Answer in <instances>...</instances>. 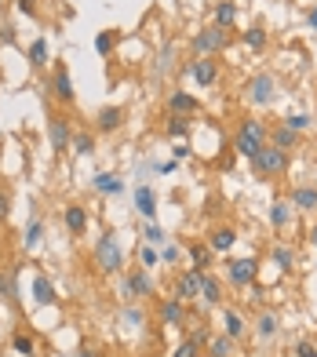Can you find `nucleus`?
Masks as SVG:
<instances>
[{"label": "nucleus", "instance_id": "4", "mask_svg": "<svg viewBox=\"0 0 317 357\" xmlns=\"http://www.w3.org/2000/svg\"><path fill=\"white\" fill-rule=\"evenodd\" d=\"M190 47H194V55L215 59V55H223L226 47H230V29L212 22V26H204V29H197V33L190 37Z\"/></svg>", "mask_w": 317, "mask_h": 357}, {"label": "nucleus", "instance_id": "51", "mask_svg": "<svg viewBox=\"0 0 317 357\" xmlns=\"http://www.w3.org/2000/svg\"><path fill=\"white\" fill-rule=\"evenodd\" d=\"M307 22H310V26H314V29H317V4H314V8H310V11H307Z\"/></svg>", "mask_w": 317, "mask_h": 357}, {"label": "nucleus", "instance_id": "19", "mask_svg": "<svg viewBox=\"0 0 317 357\" xmlns=\"http://www.w3.org/2000/svg\"><path fill=\"white\" fill-rule=\"evenodd\" d=\"M186 259H190V266H194V270H212L215 252L208 248V241H190V245H186Z\"/></svg>", "mask_w": 317, "mask_h": 357}, {"label": "nucleus", "instance_id": "3", "mask_svg": "<svg viewBox=\"0 0 317 357\" xmlns=\"http://www.w3.org/2000/svg\"><path fill=\"white\" fill-rule=\"evenodd\" d=\"M95 270L99 273H121L124 270V248L114 230H106L99 241H95Z\"/></svg>", "mask_w": 317, "mask_h": 357}, {"label": "nucleus", "instance_id": "32", "mask_svg": "<svg viewBox=\"0 0 317 357\" xmlns=\"http://www.w3.org/2000/svg\"><path fill=\"white\" fill-rule=\"evenodd\" d=\"M204 350H208V357H233V339L230 335H212Z\"/></svg>", "mask_w": 317, "mask_h": 357}, {"label": "nucleus", "instance_id": "14", "mask_svg": "<svg viewBox=\"0 0 317 357\" xmlns=\"http://www.w3.org/2000/svg\"><path fill=\"white\" fill-rule=\"evenodd\" d=\"M62 222H66V230L73 237H84L88 226H91V215H88L84 204H66V208H62Z\"/></svg>", "mask_w": 317, "mask_h": 357}, {"label": "nucleus", "instance_id": "55", "mask_svg": "<svg viewBox=\"0 0 317 357\" xmlns=\"http://www.w3.org/2000/svg\"><path fill=\"white\" fill-rule=\"evenodd\" d=\"M0 8H4V0H0Z\"/></svg>", "mask_w": 317, "mask_h": 357}, {"label": "nucleus", "instance_id": "48", "mask_svg": "<svg viewBox=\"0 0 317 357\" xmlns=\"http://www.w3.org/2000/svg\"><path fill=\"white\" fill-rule=\"evenodd\" d=\"M171 55H176L171 47H164V52H161V62H157V77H161V73L168 70V59H171Z\"/></svg>", "mask_w": 317, "mask_h": 357}, {"label": "nucleus", "instance_id": "2", "mask_svg": "<svg viewBox=\"0 0 317 357\" xmlns=\"http://www.w3.org/2000/svg\"><path fill=\"white\" fill-rule=\"evenodd\" d=\"M288 168H292V150H277L270 142L252 157V172L259 178H281V175H288Z\"/></svg>", "mask_w": 317, "mask_h": 357}, {"label": "nucleus", "instance_id": "33", "mask_svg": "<svg viewBox=\"0 0 317 357\" xmlns=\"http://www.w3.org/2000/svg\"><path fill=\"white\" fill-rule=\"evenodd\" d=\"M142 245H150V248H164V245H168V234H164L157 222H146V226H142Z\"/></svg>", "mask_w": 317, "mask_h": 357}, {"label": "nucleus", "instance_id": "50", "mask_svg": "<svg viewBox=\"0 0 317 357\" xmlns=\"http://www.w3.org/2000/svg\"><path fill=\"white\" fill-rule=\"evenodd\" d=\"M0 44H15V29H11V26L0 29Z\"/></svg>", "mask_w": 317, "mask_h": 357}, {"label": "nucleus", "instance_id": "13", "mask_svg": "<svg viewBox=\"0 0 317 357\" xmlns=\"http://www.w3.org/2000/svg\"><path fill=\"white\" fill-rule=\"evenodd\" d=\"M47 139H52V150H55V153H66L70 146H73V128H70V117L55 113L52 128H47Z\"/></svg>", "mask_w": 317, "mask_h": 357}, {"label": "nucleus", "instance_id": "8", "mask_svg": "<svg viewBox=\"0 0 317 357\" xmlns=\"http://www.w3.org/2000/svg\"><path fill=\"white\" fill-rule=\"evenodd\" d=\"M47 88H52V95L62 102V106H70L73 102V77H70V66L62 59H55V70H52V80H47Z\"/></svg>", "mask_w": 317, "mask_h": 357}, {"label": "nucleus", "instance_id": "36", "mask_svg": "<svg viewBox=\"0 0 317 357\" xmlns=\"http://www.w3.org/2000/svg\"><path fill=\"white\" fill-rule=\"evenodd\" d=\"M183 259H186V245H179V241H171V245L161 248V263H168V266H179Z\"/></svg>", "mask_w": 317, "mask_h": 357}, {"label": "nucleus", "instance_id": "47", "mask_svg": "<svg viewBox=\"0 0 317 357\" xmlns=\"http://www.w3.org/2000/svg\"><path fill=\"white\" fill-rule=\"evenodd\" d=\"M176 168H179V160L171 157V160H164V165H157L153 172H157V175H171V172H176Z\"/></svg>", "mask_w": 317, "mask_h": 357}, {"label": "nucleus", "instance_id": "52", "mask_svg": "<svg viewBox=\"0 0 317 357\" xmlns=\"http://www.w3.org/2000/svg\"><path fill=\"white\" fill-rule=\"evenodd\" d=\"M77 357H102V354H99V350H91V347H84V350L77 354Z\"/></svg>", "mask_w": 317, "mask_h": 357}, {"label": "nucleus", "instance_id": "39", "mask_svg": "<svg viewBox=\"0 0 317 357\" xmlns=\"http://www.w3.org/2000/svg\"><path fill=\"white\" fill-rule=\"evenodd\" d=\"M73 153H81V157H88V153H95V132H77L73 135V146H70Z\"/></svg>", "mask_w": 317, "mask_h": 357}, {"label": "nucleus", "instance_id": "25", "mask_svg": "<svg viewBox=\"0 0 317 357\" xmlns=\"http://www.w3.org/2000/svg\"><path fill=\"white\" fill-rule=\"evenodd\" d=\"M91 186L99 190V193H114V197H117V193L124 190V178L117 172H99V175L91 178Z\"/></svg>", "mask_w": 317, "mask_h": 357}, {"label": "nucleus", "instance_id": "23", "mask_svg": "<svg viewBox=\"0 0 317 357\" xmlns=\"http://www.w3.org/2000/svg\"><path fill=\"white\" fill-rule=\"evenodd\" d=\"M270 146H277V150H295V146H299V132H292V128L281 121V124L270 128Z\"/></svg>", "mask_w": 317, "mask_h": 357}, {"label": "nucleus", "instance_id": "43", "mask_svg": "<svg viewBox=\"0 0 317 357\" xmlns=\"http://www.w3.org/2000/svg\"><path fill=\"white\" fill-rule=\"evenodd\" d=\"M295 357H317V343H314V339H299V343H295Z\"/></svg>", "mask_w": 317, "mask_h": 357}, {"label": "nucleus", "instance_id": "20", "mask_svg": "<svg viewBox=\"0 0 317 357\" xmlns=\"http://www.w3.org/2000/svg\"><path fill=\"white\" fill-rule=\"evenodd\" d=\"M288 201L295 212H317V186H292Z\"/></svg>", "mask_w": 317, "mask_h": 357}, {"label": "nucleus", "instance_id": "53", "mask_svg": "<svg viewBox=\"0 0 317 357\" xmlns=\"http://www.w3.org/2000/svg\"><path fill=\"white\" fill-rule=\"evenodd\" d=\"M307 237H310V245H314V248H317V222H314V226H310V234H307Z\"/></svg>", "mask_w": 317, "mask_h": 357}, {"label": "nucleus", "instance_id": "11", "mask_svg": "<svg viewBox=\"0 0 317 357\" xmlns=\"http://www.w3.org/2000/svg\"><path fill=\"white\" fill-rule=\"evenodd\" d=\"M197 303L204 306V310H219V306L226 303V288H223V281H219L212 270L201 273V299Z\"/></svg>", "mask_w": 317, "mask_h": 357}, {"label": "nucleus", "instance_id": "1", "mask_svg": "<svg viewBox=\"0 0 317 357\" xmlns=\"http://www.w3.org/2000/svg\"><path fill=\"white\" fill-rule=\"evenodd\" d=\"M266 142H270V124H263L259 117H241V124H237V135H233V150L252 160Z\"/></svg>", "mask_w": 317, "mask_h": 357}, {"label": "nucleus", "instance_id": "30", "mask_svg": "<svg viewBox=\"0 0 317 357\" xmlns=\"http://www.w3.org/2000/svg\"><path fill=\"white\" fill-rule=\"evenodd\" d=\"M241 40H245L248 52H266V44H270V33H266L263 26H252V29H245V33H241Z\"/></svg>", "mask_w": 317, "mask_h": 357}, {"label": "nucleus", "instance_id": "16", "mask_svg": "<svg viewBox=\"0 0 317 357\" xmlns=\"http://www.w3.org/2000/svg\"><path fill=\"white\" fill-rule=\"evenodd\" d=\"M121 124H124V109L121 106H102L99 113H95V132H102V135H114Z\"/></svg>", "mask_w": 317, "mask_h": 357}, {"label": "nucleus", "instance_id": "10", "mask_svg": "<svg viewBox=\"0 0 317 357\" xmlns=\"http://www.w3.org/2000/svg\"><path fill=\"white\" fill-rule=\"evenodd\" d=\"M186 317H190V310L183 299L171 296V299L157 303V324H164V328H186Z\"/></svg>", "mask_w": 317, "mask_h": 357}, {"label": "nucleus", "instance_id": "12", "mask_svg": "<svg viewBox=\"0 0 317 357\" xmlns=\"http://www.w3.org/2000/svg\"><path fill=\"white\" fill-rule=\"evenodd\" d=\"M248 99L256 102V106H270L277 99V80L274 73H256L248 80Z\"/></svg>", "mask_w": 317, "mask_h": 357}, {"label": "nucleus", "instance_id": "38", "mask_svg": "<svg viewBox=\"0 0 317 357\" xmlns=\"http://www.w3.org/2000/svg\"><path fill=\"white\" fill-rule=\"evenodd\" d=\"M190 128H194V124H190V117H171V121L164 124V135H168V139H186Z\"/></svg>", "mask_w": 317, "mask_h": 357}, {"label": "nucleus", "instance_id": "45", "mask_svg": "<svg viewBox=\"0 0 317 357\" xmlns=\"http://www.w3.org/2000/svg\"><path fill=\"white\" fill-rule=\"evenodd\" d=\"M11 215V193L4 190V186H0V222H4Z\"/></svg>", "mask_w": 317, "mask_h": 357}, {"label": "nucleus", "instance_id": "41", "mask_svg": "<svg viewBox=\"0 0 317 357\" xmlns=\"http://www.w3.org/2000/svg\"><path fill=\"white\" fill-rule=\"evenodd\" d=\"M201 350H204V347L197 343V339H190V335H186L183 343H179L176 350H171V357H201Z\"/></svg>", "mask_w": 317, "mask_h": 357}, {"label": "nucleus", "instance_id": "37", "mask_svg": "<svg viewBox=\"0 0 317 357\" xmlns=\"http://www.w3.org/2000/svg\"><path fill=\"white\" fill-rule=\"evenodd\" d=\"M114 47H117V33H114V29H102V33L95 37V52H99L102 59L114 55Z\"/></svg>", "mask_w": 317, "mask_h": 357}, {"label": "nucleus", "instance_id": "7", "mask_svg": "<svg viewBox=\"0 0 317 357\" xmlns=\"http://www.w3.org/2000/svg\"><path fill=\"white\" fill-rule=\"evenodd\" d=\"M201 273H204V270H194V266L179 270V273H176V284H171V296L183 299L186 306L197 303V299H201Z\"/></svg>", "mask_w": 317, "mask_h": 357}, {"label": "nucleus", "instance_id": "6", "mask_svg": "<svg viewBox=\"0 0 317 357\" xmlns=\"http://www.w3.org/2000/svg\"><path fill=\"white\" fill-rule=\"evenodd\" d=\"M121 296L128 299V303H139V299L157 296V284H153V278H150V270H146V266H135L132 273H124Z\"/></svg>", "mask_w": 317, "mask_h": 357}, {"label": "nucleus", "instance_id": "17", "mask_svg": "<svg viewBox=\"0 0 317 357\" xmlns=\"http://www.w3.org/2000/svg\"><path fill=\"white\" fill-rule=\"evenodd\" d=\"M223 335H230L233 343L248 335V321H245L241 310H233V306H223Z\"/></svg>", "mask_w": 317, "mask_h": 357}, {"label": "nucleus", "instance_id": "22", "mask_svg": "<svg viewBox=\"0 0 317 357\" xmlns=\"http://www.w3.org/2000/svg\"><path fill=\"white\" fill-rule=\"evenodd\" d=\"M33 303L37 306H55V281L47 273H37L33 278Z\"/></svg>", "mask_w": 317, "mask_h": 357}, {"label": "nucleus", "instance_id": "34", "mask_svg": "<svg viewBox=\"0 0 317 357\" xmlns=\"http://www.w3.org/2000/svg\"><path fill=\"white\" fill-rule=\"evenodd\" d=\"M11 350L19 354V357H37V343H33V335H26V332H15L11 335Z\"/></svg>", "mask_w": 317, "mask_h": 357}, {"label": "nucleus", "instance_id": "28", "mask_svg": "<svg viewBox=\"0 0 317 357\" xmlns=\"http://www.w3.org/2000/svg\"><path fill=\"white\" fill-rule=\"evenodd\" d=\"M270 263H274L281 273H292V270H295V252H292L288 245H274V248H270Z\"/></svg>", "mask_w": 317, "mask_h": 357}, {"label": "nucleus", "instance_id": "31", "mask_svg": "<svg viewBox=\"0 0 317 357\" xmlns=\"http://www.w3.org/2000/svg\"><path fill=\"white\" fill-rule=\"evenodd\" d=\"M237 4L233 0H223V4H215V26H223V29H233L237 26Z\"/></svg>", "mask_w": 317, "mask_h": 357}, {"label": "nucleus", "instance_id": "56", "mask_svg": "<svg viewBox=\"0 0 317 357\" xmlns=\"http://www.w3.org/2000/svg\"><path fill=\"white\" fill-rule=\"evenodd\" d=\"M102 357H106V354H102Z\"/></svg>", "mask_w": 317, "mask_h": 357}, {"label": "nucleus", "instance_id": "26", "mask_svg": "<svg viewBox=\"0 0 317 357\" xmlns=\"http://www.w3.org/2000/svg\"><path fill=\"white\" fill-rule=\"evenodd\" d=\"M40 241H44V222H40V215H33L22 230V245H26V252H37Z\"/></svg>", "mask_w": 317, "mask_h": 357}, {"label": "nucleus", "instance_id": "49", "mask_svg": "<svg viewBox=\"0 0 317 357\" xmlns=\"http://www.w3.org/2000/svg\"><path fill=\"white\" fill-rule=\"evenodd\" d=\"M171 157H176V160H186V157H190V146H186V142H179L176 150H171Z\"/></svg>", "mask_w": 317, "mask_h": 357}, {"label": "nucleus", "instance_id": "18", "mask_svg": "<svg viewBox=\"0 0 317 357\" xmlns=\"http://www.w3.org/2000/svg\"><path fill=\"white\" fill-rule=\"evenodd\" d=\"M204 241H208V248H212L215 255H226V252L237 245V230H233V226H215V230L204 237Z\"/></svg>", "mask_w": 317, "mask_h": 357}, {"label": "nucleus", "instance_id": "44", "mask_svg": "<svg viewBox=\"0 0 317 357\" xmlns=\"http://www.w3.org/2000/svg\"><path fill=\"white\" fill-rule=\"evenodd\" d=\"M15 11L26 15V19H37V0H15Z\"/></svg>", "mask_w": 317, "mask_h": 357}, {"label": "nucleus", "instance_id": "42", "mask_svg": "<svg viewBox=\"0 0 317 357\" xmlns=\"http://www.w3.org/2000/svg\"><path fill=\"white\" fill-rule=\"evenodd\" d=\"M139 263L142 266H157V263H161V252H157V248H150V245H139Z\"/></svg>", "mask_w": 317, "mask_h": 357}, {"label": "nucleus", "instance_id": "35", "mask_svg": "<svg viewBox=\"0 0 317 357\" xmlns=\"http://www.w3.org/2000/svg\"><path fill=\"white\" fill-rule=\"evenodd\" d=\"M0 296H4L8 303H19V284H15V270H0Z\"/></svg>", "mask_w": 317, "mask_h": 357}, {"label": "nucleus", "instance_id": "9", "mask_svg": "<svg viewBox=\"0 0 317 357\" xmlns=\"http://www.w3.org/2000/svg\"><path fill=\"white\" fill-rule=\"evenodd\" d=\"M186 77L194 80V84L201 88H212L215 80H219V62L215 59H204V55H194L186 62Z\"/></svg>", "mask_w": 317, "mask_h": 357}, {"label": "nucleus", "instance_id": "40", "mask_svg": "<svg viewBox=\"0 0 317 357\" xmlns=\"http://www.w3.org/2000/svg\"><path fill=\"white\" fill-rule=\"evenodd\" d=\"M284 124H288L292 132L303 135V132H310V128H314V117H310V113H292V117H284Z\"/></svg>", "mask_w": 317, "mask_h": 357}, {"label": "nucleus", "instance_id": "24", "mask_svg": "<svg viewBox=\"0 0 317 357\" xmlns=\"http://www.w3.org/2000/svg\"><path fill=\"white\" fill-rule=\"evenodd\" d=\"M292 212H295L292 201H288V197H277V201L270 204V226H274V230H284V226L292 222Z\"/></svg>", "mask_w": 317, "mask_h": 357}, {"label": "nucleus", "instance_id": "46", "mask_svg": "<svg viewBox=\"0 0 317 357\" xmlns=\"http://www.w3.org/2000/svg\"><path fill=\"white\" fill-rule=\"evenodd\" d=\"M124 321H128L132 328H135V324L142 321V310H139V306H128V310H124Z\"/></svg>", "mask_w": 317, "mask_h": 357}, {"label": "nucleus", "instance_id": "5", "mask_svg": "<svg viewBox=\"0 0 317 357\" xmlns=\"http://www.w3.org/2000/svg\"><path fill=\"white\" fill-rule=\"evenodd\" d=\"M259 281V259L256 255H241V259H226V284L230 288H248Z\"/></svg>", "mask_w": 317, "mask_h": 357}, {"label": "nucleus", "instance_id": "54", "mask_svg": "<svg viewBox=\"0 0 317 357\" xmlns=\"http://www.w3.org/2000/svg\"><path fill=\"white\" fill-rule=\"evenodd\" d=\"M0 142H4V132H0Z\"/></svg>", "mask_w": 317, "mask_h": 357}, {"label": "nucleus", "instance_id": "21", "mask_svg": "<svg viewBox=\"0 0 317 357\" xmlns=\"http://www.w3.org/2000/svg\"><path fill=\"white\" fill-rule=\"evenodd\" d=\"M135 212L146 222H153V215H157V193H153V186H139L135 190Z\"/></svg>", "mask_w": 317, "mask_h": 357}, {"label": "nucleus", "instance_id": "27", "mask_svg": "<svg viewBox=\"0 0 317 357\" xmlns=\"http://www.w3.org/2000/svg\"><path fill=\"white\" fill-rule=\"evenodd\" d=\"M277 328H281L277 314H274V310H259V317H256V332H259L263 343H266V339H274V335H277Z\"/></svg>", "mask_w": 317, "mask_h": 357}, {"label": "nucleus", "instance_id": "29", "mask_svg": "<svg viewBox=\"0 0 317 357\" xmlns=\"http://www.w3.org/2000/svg\"><path fill=\"white\" fill-rule=\"evenodd\" d=\"M26 62H29V70H44L47 62H52V59H47V40H44V37H37L33 44H29Z\"/></svg>", "mask_w": 317, "mask_h": 357}, {"label": "nucleus", "instance_id": "15", "mask_svg": "<svg viewBox=\"0 0 317 357\" xmlns=\"http://www.w3.org/2000/svg\"><path fill=\"white\" fill-rule=\"evenodd\" d=\"M201 109V99L190 91H171L168 95V113L171 117H194V113Z\"/></svg>", "mask_w": 317, "mask_h": 357}]
</instances>
